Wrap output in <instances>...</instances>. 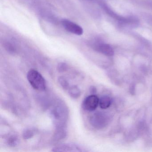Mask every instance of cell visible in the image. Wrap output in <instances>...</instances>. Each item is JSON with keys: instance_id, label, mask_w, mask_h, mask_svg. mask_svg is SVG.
Segmentation results:
<instances>
[{"instance_id": "1", "label": "cell", "mask_w": 152, "mask_h": 152, "mask_svg": "<svg viewBox=\"0 0 152 152\" xmlns=\"http://www.w3.org/2000/svg\"><path fill=\"white\" fill-rule=\"evenodd\" d=\"M50 116L56 129L66 127L68 110L65 103L60 100L56 102L50 110Z\"/></svg>"}, {"instance_id": "2", "label": "cell", "mask_w": 152, "mask_h": 152, "mask_svg": "<svg viewBox=\"0 0 152 152\" xmlns=\"http://www.w3.org/2000/svg\"><path fill=\"white\" fill-rule=\"evenodd\" d=\"M27 79L31 87L39 91H44L47 88L46 80L37 70L31 69L27 73Z\"/></svg>"}, {"instance_id": "3", "label": "cell", "mask_w": 152, "mask_h": 152, "mask_svg": "<svg viewBox=\"0 0 152 152\" xmlns=\"http://www.w3.org/2000/svg\"><path fill=\"white\" fill-rule=\"evenodd\" d=\"M89 121L92 127L101 129L106 127L109 123V116L104 112H96L91 116Z\"/></svg>"}, {"instance_id": "4", "label": "cell", "mask_w": 152, "mask_h": 152, "mask_svg": "<svg viewBox=\"0 0 152 152\" xmlns=\"http://www.w3.org/2000/svg\"><path fill=\"white\" fill-rule=\"evenodd\" d=\"M61 24L63 28L68 32L78 36H81L83 34V30L82 27L71 20L62 19Z\"/></svg>"}, {"instance_id": "5", "label": "cell", "mask_w": 152, "mask_h": 152, "mask_svg": "<svg viewBox=\"0 0 152 152\" xmlns=\"http://www.w3.org/2000/svg\"><path fill=\"white\" fill-rule=\"evenodd\" d=\"M54 152H84L83 147L73 143H64L57 145L53 148Z\"/></svg>"}, {"instance_id": "6", "label": "cell", "mask_w": 152, "mask_h": 152, "mask_svg": "<svg viewBox=\"0 0 152 152\" xmlns=\"http://www.w3.org/2000/svg\"><path fill=\"white\" fill-rule=\"evenodd\" d=\"M91 47L97 52L107 56H112L114 53L113 48L107 43L95 42L93 43H91Z\"/></svg>"}, {"instance_id": "7", "label": "cell", "mask_w": 152, "mask_h": 152, "mask_svg": "<svg viewBox=\"0 0 152 152\" xmlns=\"http://www.w3.org/2000/svg\"><path fill=\"white\" fill-rule=\"evenodd\" d=\"M99 105V99L96 95L88 96L83 100V107L86 111L92 112L95 111Z\"/></svg>"}, {"instance_id": "8", "label": "cell", "mask_w": 152, "mask_h": 152, "mask_svg": "<svg viewBox=\"0 0 152 152\" xmlns=\"http://www.w3.org/2000/svg\"><path fill=\"white\" fill-rule=\"evenodd\" d=\"M66 127L57 128L52 137V142L57 143L65 138L67 136Z\"/></svg>"}, {"instance_id": "9", "label": "cell", "mask_w": 152, "mask_h": 152, "mask_svg": "<svg viewBox=\"0 0 152 152\" xmlns=\"http://www.w3.org/2000/svg\"><path fill=\"white\" fill-rule=\"evenodd\" d=\"M111 99L107 96H103L99 99V106L100 108L106 109L111 105Z\"/></svg>"}, {"instance_id": "10", "label": "cell", "mask_w": 152, "mask_h": 152, "mask_svg": "<svg viewBox=\"0 0 152 152\" xmlns=\"http://www.w3.org/2000/svg\"><path fill=\"white\" fill-rule=\"evenodd\" d=\"M68 94L69 96L73 99L79 98L81 95L80 89L76 86H73L68 89Z\"/></svg>"}, {"instance_id": "11", "label": "cell", "mask_w": 152, "mask_h": 152, "mask_svg": "<svg viewBox=\"0 0 152 152\" xmlns=\"http://www.w3.org/2000/svg\"><path fill=\"white\" fill-rule=\"evenodd\" d=\"M19 142V138L15 134H12L9 136L7 139V144L10 147H15L18 145Z\"/></svg>"}, {"instance_id": "12", "label": "cell", "mask_w": 152, "mask_h": 152, "mask_svg": "<svg viewBox=\"0 0 152 152\" xmlns=\"http://www.w3.org/2000/svg\"><path fill=\"white\" fill-rule=\"evenodd\" d=\"M3 47L5 49L8 53L11 54H15L16 53L17 48L14 43L10 41H5L3 43Z\"/></svg>"}, {"instance_id": "13", "label": "cell", "mask_w": 152, "mask_h": 152, "mask_svg": "<svg viewBox=\"0 0 152 152\" xmlns=\"http://www.w3.org/2000/svg\"><path fill=\"white\" fill-rule=\"evenodd\" d=\"M35 134V130L32 128H27L23 132V137L24 139L28 140L33 137Z\"/></svg>"}, {"instance_id": "14", "label": "cell", "mask_w": 152, "mask_h": 152, "mask_svg": "<svg viewBox=\"0 0 152 152\" xmlns=\"http://www.w3.org/2000/svg\"><path fill=\"white\" fill-rule=\"evenodd\" d=\"M58 81L61 87L65 90H68L70 88V85L68 80L64 76H60L58 77Z\"/></svg>"}, {"instance_id": "15", "label": "cell", "mask_w": 152, "mask_h": 152, "mask_svg": "<svg viewBox=\"0 0 152 152\" xmlns=\"http://www.w3.org/2000/svg\"><path fill=\"white\" fill-rule=\"evenodd\" d=\"M69 66L67 64L64 62H61L58 64L57 69L59 72L63 73L66 72Z\"/></svg>"}, {"instance_id": "16", "label": "cell", "mask_w": 152, "mask_h": 152, "mask_svg": "<svg viewBox=\"0 0 152 152\" xmlns=\"http://www.w3.org/2000/svg\"><path fill=\"white\" fill-rule=\"evenodd\" d=\"M90 91L91 93L94 94V93H96V89L94 86H91L90 88Z\"/></svg>"}]
</instances>
